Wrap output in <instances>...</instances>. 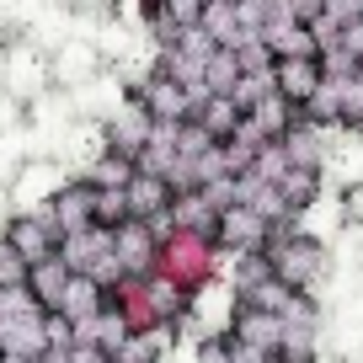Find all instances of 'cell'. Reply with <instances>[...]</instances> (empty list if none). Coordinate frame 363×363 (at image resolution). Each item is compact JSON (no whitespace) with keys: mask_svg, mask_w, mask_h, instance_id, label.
Masks as SVG:
<instances>
[{"mask_svg":"<svg viewBox=\"0 0 363 363\" xmlns=\"http://www.w3.org/2000/svg\"><path fill=\"white\" fill-rule=\"evenodd\" d=\"M139 102L150 107V118H155V123H187V118L198 113V102H203V96H193L187 86H177L171 75H160V69H155V80L139 91Z\"/></svg>","mask_w":363,"mask_h":363,"instance_id":"6da1fadb","label":"cell"},{"mask_svg":"<svg viewBox=\"0 0 363 363\" xmlns=\"http://www.w3.org/2000/svg\"><path fill=\"white\" fill-rule=\"evenodd\" d=\"M118 363H155V342H123V358Z\"/></svg>","mask_w":363,"mask_h":363,"instance_id":"ffe728a7","label":"cell"},{"mask_svg":"<svg viewBox=\"0 0 363 363\" xmlns=\"http://www.w3.org/2000/svg\"><path fill=\"white\" fill-rule=\"evenodd\" d=\"M150 134H155V118H150L145 102H123L107 118V139H113V150H123V155H139V150L150 145Z\"/></svg>","mask_w":363,"mask_h":363,"instance_id":"7a4b0ae2","label":"cell"},{"mask_svg":"<svg viewBox=\"0 0 363 363\" xmlns=\"http://www.w3.org/2000/svg\"><path fill=\"white\" fill-rule=\"evenodd\" d=\"M331 160H337V171H342V177H363V139H347V145H337V150H331Z\"/></svg>","mask_w":363,"mask_h":363,"instance_id":"ac0fdd59","label":"cell"},{"mask_svg":"<svg viewBox=\"0 0 363 363\" xmlns=\"http://www.w3.org/2000/svg\"><path fill=\"white\" fill-rule=\"evenodd\" d=\"M91 69H96V54H91L86 43H69V48H59V65H54V75L65 80V86H86V80H91Z\"/></svg>","mask_w":363,"mask_h":363,"instance_id":"7c38bea8","label":"cell"},{"mask_svg":"<svg viewBox=\"0 0 363 363\" xmlns=\"http://www.w3.org/2000/svg\"><path fill=\"white\" fill-rule=\"evenodd\" d=\"M203 27L208 38H214L219 48H240V43H251L246 33H240V16H235V0H208V11H203Z\"/></svg>","mask_w":363,"mask_h":363,"instance_id":"52a82bcc","label":"cell"},{"mask_svg":"<svg viewBox=\"0 0 363 363\" xmlns=\"http://www.w3.org/2000/svg\"><path fill=\"white\" fill-rule=\"evenodd\" d=\"M315 267H320L315 240H289V246H272V278H284V284H315Z\"/></svg>","mask_w":363,"mask_h":363,"instance_id":"277c9868","label":"cell"},{"mask_svg":"<svg viewBox=\"0 0 363 363\" xmlns=\"http://www.w3.org/2000/svg\"><path fill=\"white\" fill-rule=\"evenodd\" d=\"M278 6H284V16H294V22H310V27H315L320 16H326L331 0H278Z\"/></svg>","mask_w":363,"mask_h":363,"instance_id":"d6986e66","label":"cell"},{"mask_svg":"<svg viewBox=\"0 0 363 363\" xmlns=\"http://www.w3.org/2000/svg\"><path fill=\"white\" fill-rule=\"evenodd\" d=\"M342 48L363 59V16H358V22H347V27H342Z\"/></svg>","mask_w":363,"mask_h":363,"instance_id":"44dd1931","label":"cell"},{"mask_svg":"<svg viewBox=\"0 0 363 363\" xmlns=\"http://www.w3.org/2000/svg\"><path fill=\"white\" fill-rule=\"evenodd\" d=\"M11 246H16V257H22L27 267L48 262V225L43 219H16L11 225Z\"/></svg>","mask_w":363,"mask_h":363,"instance_id":"30bf717a","label":"cell"},{"mask_svg":"<svg viewBox=\"0 0 363 363\" xmlns=\"http://www.w3.org/2000/svg\"><path fill=\"white\" fill-rule=\"evenodd\" d=\"M193 118H198V128H203L208 139H235L240 123H246V107H240L235 96H203Z\"/></svg>","mask_w":363,"mask_h":363,"instance_id":"5b68a950","label":"cell"},{"mask_svg":"<svg viewBox=\"0 0 363 363\" xmlns=\"http://www.w3.org/2000/svg\"><path fill=\"white\" fill-rule=\"evenodd\" d=\"M272 75H278V96H289L294 107H305L310 96L320 91L326 69H320V54H315V59H278V65H272Z\"/></svg>","mask_w":363,"mask_h":363,"instance_id":"3957f363","label":"cell"},{"mask_svg":"<svg viewBox=\"0 0 363 363\" xmlns=\"http://www.w3.org/2000/svg\"><path fill=\"white\" fill-rule=\"evenodd\" d=\"M113 240H118V267H139L150 257V230L145 225H123Z\"/></svg>","mask_w":363,"mask_h":363,"instance_id":"4fadbf2b","label":"cell"},{"mask_svg":"<svg viewBox=\"0 0 363 363\" xmlns=\"http://www.w3.org/2000/svg\"><path fill=\"white\" fill-rule=\"evenodd\" d=\"M225 240H230V246H240V251H257L262 240H267V219H262L257 208L235 203V208L225 214Z\"/></svg>","mask_w":363,"mask_h":363,"instance_id":"ba28073f","label":"cell"},{"mask_svg":"<svg viewBox=\"0 0 363 363\" xmlns=\"http://www.w3.org/2000/svg\"><path fill=\"white\" fill-rule=\"evenodd\" d=\"M240 75H246V69H240L235 48H219V54L203 65V86H208V96H230V91L240 86Z\"/></svg>","mask_w":363,"mask_h":363,"instance_id":"8fae6325","label":"cell"},{"mask_svg":"<svg viewBox=\"0 0 363 363\" xmlns=\"http://www.w3.org/2000/svg\"><path fill=\"white\" fill-rule=\"evenodd\" d=\"M96 305V294H91V278H69V289H65V299H59V310L65 315H80V310H91Z\"/></svg>","mask_w":363,"mask_h":363,"instance_id":"e0dca14e","label":"cell"},{"mask_svg":"<svg viewBox=\"0 0 363 363\" xmlns=\"http://www.w3.org/2000/svg\"><path fill=\"white\" fill-rule=\"evenodd\" d=\"M27 272H33V267L16 257V246H11V240H0V289H16Z\"/></svg>","mask_w":363,"mask_h":363,"instance_id":"2e32d148","label":"cell"},{"mask_svg":"<svg viewBox=\"0 0 363 363\" xmlns=\"http://www.w3.org/2000/svg\"><path fill=\"white\" fill-rule=\"evenodd\" d=\"M123 198H128V214L134 219H155V214H166V198H171V182L166 177H134L123 187Z\"/></svg>","mask_w":363,"mask_h":363,"instance_id":"8992f818","label":"cell"},{"mask_svg":"<svg viewBox=\"0 0 363 363\" xmlns=\"http://www.w3.org/2000/svg\"><path fill=\"white\" fill-rule=\"evenodd\" d=\"M96 198H102V193H91V187H69V193L59 198V219H65L69 230H80L91 219V208H96Z\"/></svg>","mask_w":363,"mask_h":363,"instance_id":"9a60e30c","label":"cell"},{"mask_svg":"<svg viewBox=\"0 0 363 363\" xmlns=\"http://www.w3.org/2000/svg\"><path fill=\"white\" fill-rule=\"evenodd\" d=\"M11 118H16V102H11V96H0V128H11Z\"/></svg>","mask_w":363,"mask_h":363,"instance_id":"7402d4cb","label":"cell"},{"mask_svg":"<svg viewBox=\"0 0 363 363\" xmlns=\"http://www.w3.org/2000/svg\"><path fill=\"white\" fill-rule=\"evenodd\" d=\"M33 284H38V299H43V305H59L65 289H69V278H65V267L48 257V262H38V267H33Z\"/></svg>","mask_w":363,"mask_h":363,"instance_id":"5bb4252c","label":"cell"},{"mask_svg":"<svg viewBox=\"0 0 363 363\" xmlns=\"http://www.w3.org/2000/svg\"><path fill=\"white\" fill-rule=\"evenodd\" d=\"M284 150H289V160H294V166H310V171L320 166V155H331L320 123H294V128L284 134Z\"/></svg>","mask_w":363,"mask_h":363,"instance_id":"9c48e42d","label":"cell"}]
</instances>
